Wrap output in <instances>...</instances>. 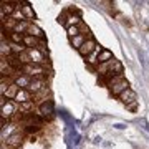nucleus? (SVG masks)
<instances>
[{
    "instance_id": "obj_25",
    "label": "nucleus",
    "mask_w": 149,
    "mask_h": 149,
    "mask_svg": "<svg viewBox=\"0 0 149 149\" xmlns=\"http://www.w3.org/2000/svg\"><path fill=\"white\" fill-rule=\"evenodd\" d=\"M66 35H68V38H74V37H78V35H81V27L78 25V27L66 28Z\"/></svg>"
},
{
    "instance_id": "obj_10",
    "label": "nucleus",
    "mask_w": 149,
    "mask_h": 149,
    "mask_svg": "<svg viewBox=\"0 0 149 149\" xmlns=\"http://www.w3.org/2000/svg\"><path fill=\"white\" fill-rule=\"evenodd\" d=\"M123 71H124V66L119 60H111L109 63H108V73H111L113 76H121Z\"/></svg>"
},
{
    "instance_id": "obj_15",
    "label": "nucleus",
    "mask_w": 149,
    "mask_h": 149,
    "mask_svg": "<svg viewBox=\"0 0 149 149\" xmlns=\"http://www.w3.org/2000/svg\"><path fill=\"white\" fill-rule=\"evenodd\" d=\"M13 101L18 103V104L27 103V101H33V95L28 90H18V93H17V96H15V100H13Z\"/></svg>"
},
{
    "instance_id": "obj_21",
    "label": "nucleus",
    "mask_w": 149,
    "mask_h": 149,
    "mask_svg": "<svg viewBox=\"0 0 149 149\" xmlns=\"http://www.w3.org/2000/svg\"><path fill=\"white\" fill-rule=\"evenodd\" d=\"M7 33H8V42L10 43L23 45V38H25V35H20V33H15V32H7Z\"/></svg>"
},
{
    "instance_id": "obj_20",
    "label": "nucleus",
    "mask_w": 149,
    "mask_h": 149,
    "mask_svg": "<svg viewBox=\"0 0 149 149\" xmlns=\"http://www.w3.org/2000/svg\"><path fill=\"white\" fill-rule=\"evenodd\" d=\"M81 25V17H76V15H71L66 12V22H65V28H70V27H78Z\"/></svg>"
},
{
    "instance_id": "obj_2",
    "label": "nucleus",
    "mask_w": 149,
    "mask_h": 149,
    "mask_svg": "<svg viewBox=\"0 0 149 149\" xmlns=\"http://www.w3.org/2000/svg\"><path fill=\"white\" fill-rule=\"evenodd\" d=\"M108 90H109V93H111L113 96H119L124 93L126 90H129V81L124 78V76H114L111 80V83H109V86H108Z\"/></svg>"
},
{
    "instance_id": "obj_4",
    "label": "nucleus",
    "mask_w": 149,
    "mask_h": 149,
    "mask_svg": "<svg viewBox=\"0 0 149 149\" xmlns=\"http://www.w3.org/2000/svg\"><path fill=\"white\" fill-rule=\"evenodd\" d=\"M17 8H20V3L18 2H2L0 3V13H2V18H7V17H12L15 13Z\"/></svg>"
},
{
    "instance_id": "obj_9",
    "label": "nucleus",
    "mask_w": 149,
    "mask_h": 149,
    "mask_svg": "<svg viewBox=\"0 0 149 149\" xmlns=\"http://www.w3.org/2000/svg\"><path fill=\"white\" fill-rule=\"evenodd\" d=\"M27 90L30 91L33 96H37L38 93H42L43 90H47V83H45V80H42V78H35V80H32V83H30V86H28Z\"/></svg>"
},
{
    "instance_id": "obj_24",
    "label": "nucleus",
    "mask_w": 149,
    "mask_h": 149,
    "mask_svg": "<svg viewBox=\"0 0 149 149\" xmlns=\"http://www.w3.org/2000/svg\"><path fill=\"white\" fill-rule=\"evenodd\" d=\"M10 65H8V61H7V58H2L0 60V74L2 76H8V73L7 71H10Z\"/></svg>"
},
{
    "instance_id": "obj_8",
    "label": "nucleus",
    "mask_w": 149,
    "mask_h": 149,
    "mask_svg": "<svg viewBox=\"0 0 149 149\" xmlns=\"http://www.w3.org/2000/svg\"><path fill=\"white\" fill-rule=\"evenodd\" d=\"M5 143L10 149H20L22 144H23V134L18 133V131H15L13 134H10V136L5 139Z\"/></svg>"
},
{
    "instance_id": "obj_7",
    "label": "nucleus",
    "mask_w": 149,
    "mask_h": 149,
    "mask_svg": "<svg viewBox=\"0 0 149 149\" xmlns=\"http://www.w3.org/2000/svg\"><path fill=\"white\" fill-rule=\"evenodd\" d=\"M96 47H98V43H96L95 38L91 37V38H88V40H86V42L83 43V47H81L80 50H78V53H80L81 56H83V58H88V56H90V55L96 50Z\"/></svg>"
},
{
    "instance_id": "obj_18",
    "label": "nucleus",
    "mask_w": 149,
    "mask_h": 149,
    "mask_svg": "<svg viewBox=\"0 0 149 149\" xmlns=\"http://www.w3.org/2000/svg\"><path fill=\"white\" fill-rule=\"evenodd\" d=\"M111 60H114L113 53L108 50V48H103L101 53L98 55V65H106V63H109Z\"/></svg>"
},
{
    "instance_id": "obj_28",
    "label": "nucleus",
    "mask_w": 149,
    "mask_h": 149,
    "mask_svg": "<svg viewBox=\"0 0 149 149\" xmlns=\"http://www.w3.org/2000/svg\"><path fill=\"white\" fill-rule=\"evenodd\" d=\"M126 109H129V111H136V109H138V101H134V103H131V104H128V106H126Z\"/></svg>"
},
{
    "instance_id": "obj_5",
    "label": "nucleus",
    "mask_w": 149,
    "mask_h": 149,
    "mask_svg": "<svg viewBox=\"0 0 149 149\" xmlns=\"http://www.w3.org/2000/svg\"><path fill=\"white\" fill-rule=\"evenodd\" d=\"M27 56L30 63H37V65H45V53L38 48H30L27 50Z\"/></svg>"
},
{
    "instance_id": "obj_19",
    "label": "nucleus",
    "mask_w": 149,
    "mask_h": 149,
    "mask_svg": "<svg viewBox=\"0 0 149 149\" xmlns=\"http://www.w3.org/2000/svg\"><path fill=\"white\" fill-rule=\"evenodd\" d=\"M23 45L30 50V48H40V45H42V40H38V38L32 37V35H25V38H23Z\"/></svg>"
},
{
    "instance_id": "obj_11",
    "label": "nucleus",
    "mask_w": 149,
    "mask_h": 149,
    "mask_svg": "<svg viewBox=\"0 0 149 149\" xmlns=\"http://www.w3.org/2000/svg\"><path fill=\"white\" fill-rule=\"evenodd\" d=\"M20 10H22V13H23V17H25V20L32 22V20L37 18V15H35L32 5H30L28 2H20Z\"/></svg>"
},
{
    "instance_id": "obj_16",
    "label": "nucleus",
    "mask_w": 149,
    "mask_h": 149,
    "mask_svg": "<svg viewBox=\"0 0 149 149\" xmlns=\"http://www.w3.org/2000/svg\"><path fill=\"white\" fill-rule=\"evenodd\" d=\"M27 35H32V37L38 38V40H45V32H43L40 27H38L37 23H33V22L30 23V27H28Z\"/></svg>"
},
{
    "instance_id": "obj_17",
    "label": "nucleus",
    "mask_w": 149,
    "mask_h": 149,
    "mask_svg": "<svg viewBox=\"0 0 149 149\" xmlns=\"http://www.w3.org/2000/svg\"><path fill=\"white\" fill-rule=\"evenodd\" d=\"M88 38H91V37H86L85 33H81V35H78V37L70 38V45H71V47H73L74 50H76V52H78V50H80V48L83 47V43H85L86 40H88Z\"/></svg>"
},
{
    "instance_id": "obj_3",
    "label": "nucleus",
    "mask_w": 149,
    "mask_h": 149,
    "mask_svg": "<svg viewBox=\"0 0 149 149\" xmlns=\"http://www.w3.org/2000/svg\"><path fill=\"white\" fill-rule=\"evenodd\" d=\"M38 114L43 119H52L55 114V103L52 100H45L38 104Z\"/></svg>"
},
{
    "instance_id": "obj_1",
    "label": "nucleus",
    "mask_w": 149,
    "mask_h": 149,
    "mask_svg": "<svg viewBox=\"0 0 149 149\" xmlns=\"http://www.w3.org/2000/svg\"><path fill=\"white\" fill-rule=\"evenodd\" d=\"M22 73L27 74V76H30L32 80H35V78H42V80H45L47 74H48V71H47V66H45V65L28 63V65H23Z\"/></svg>"
},
{
    "instance_id": "obj_27",
    "label": "nucleus",
    "mask_w": 149,
    "mask_h": 149,
    "mask_svg": "<svg viewBox=\"0 0 149 149\" xmlns=\"http://www.w3.org/2000/svg\"><path fill=\"white\" fill-rule=\"evenodd\" d=\"M40 128H42V126H28V128H25V133H27V134L38 133V131H40Z\"/></svg>"
},
{
    "instance_id": "obj_14",
    "label": "nucleus",
    "mask_w": 149,
    "mask_h": 149,
    "mask_svg": "<svg viewBox=\"0 0 149 149\" xmlns=\"http://www.w3.org/2000/svg\"><path fill=\"white\" fill-rule=\"evenodd\" d=\"M7 61H8V65H10L12 70H15V71H22V68H23V61H22L20 55H13L12 53L10 56H7Z\"/></svg>"
},
{
    "instance_id": "obj_13",
    "label": "nucleus",
    "mask_w": 149,
    "mask_h": 149,
    "mask_svg": "<svg viewBox=\"0 0 149 149\" xmlns=\"http://www.w3.org/2000/svg\"><path fill=\"white\" fill-rule=\"evenodd\" d=\"M119 101H121L124 106H128V104H131V103L138 101V98H136V91L131 90V88H129V90H126L121 96H119Z\"/></svg>"
},
{
    "instance_id": "obj_26",
    "label": "nucleus",
    "mask_w": 149,
    "mask_h": 149,
    "mask_svg": "<svg viewBox=\"0 0 149 149\" xmlns=\"http://www.w3.org/2000/svg\"><path fill=\"white\" fill-rule=\"evenodd\" d=\"M66 12H68V13H71V15L81 17V10H80V8H78V7H74V5H71V7H70V8H68V10H66Z\"/></svg>"
},
{
    "instance_id": "obj_23",
    "label": "nucleus",
    "mask_w": 149,
    "mask_h": 149,
    "mask_svg": "<svg viewBox=\"0 0 149 149\" xmlns=\"http://www.w3.org/2000/svg\"><path fill=\"white\" fill-rule=\"evenodd\" d=\"M18 86L15 85V83H12L10 86H8V90H7V93H5V98L7 100H15V96H17V93H18Z\"/></svg>"
},
{
    "instance_id": "obj_12",
    "label": "nucleus",
    "mask_w": 149,
    "mask_h": 149,
    "mask_svg": "<svg viewBox=\"0 0 149 149\" xmlns=\"http://www.w3.org/2000/svg\"><path fill=\"white\" fill-rule=\"evenodd\" d=\"M12 83H15L20 90H27L28 86H30V83H32V78L30 76H27V74H17L15 78H13V81Z\"/></svg>"
},
{
    "instance_id": "obj_6",
    "label": "nucleus",
    "mask_w": 149,
    "mask_h": 149,
    "mask_svg": "<svg viewBox=\"0 0 149 149\" xmlns=\"http://www.w3.org/2000/svg\"><path fill=\"white\" fill-rule=\"evenodd\" d=\"M15 113H17V106H15V101H12V100H8L3 106L0 108V118H3L7 121L12 119Z\"/></svg>"
},
{
    "instance_id": "obj_22",
    "label": "nucleus",
    "mask_w": 149,
    "mask_h": 149,
    "mask_svg": "<svg viewBox=\"0 0 149 149\" xmlns=\"http://www.w3.org/2000/svg\"><path fill=\"white\" fill-rule=\"evenodd\" d=\"M33 104H35V100L33 101H27V103H22V104H18V109H20L22 114H28V113H33Z\"/></svg>"
}]
</instances>
